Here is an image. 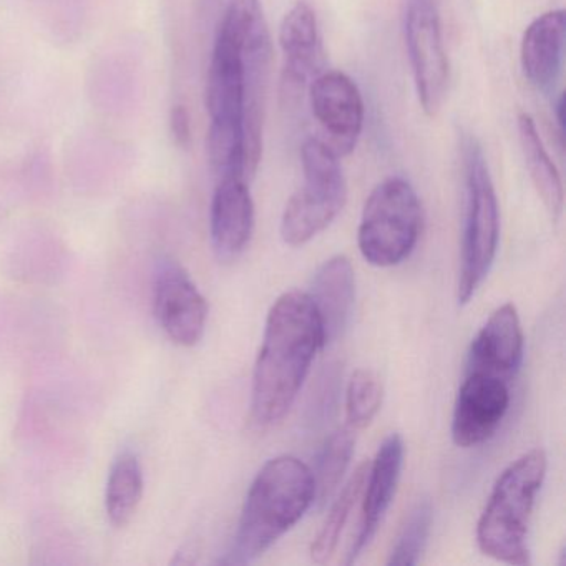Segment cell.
<instances>
[{
    "label": "cell",
    "mask_w": 566,
    "mask_h": 566,
    "mask_svg": "<svg viewBox=\"0 0 566 566\" xmlns=\"http://www.w3.org/2000/svg\"><path fill=\"white\" fill-rule=\"evenodd\" d=\"M263 19L261 0H228L214 38L207 84L211 120L208 158L220 178H251L244 135L247 72L243 44L248 32Z\"/></svg>",
    "instance_id": "obj_1"
},
{
    "label": "cell",
    "mask_w": 566,
    "mask_h": 566,
    "mask_svg": "<svg viewBox=\"0 0 566 566\" xmlns=\"http://www.w3.org/2000/svg\"><path fill=\"white\" fill-rule=\"evenodd\" d=\"M321 347L323 327L310 294L290 291L277 297L268 314L253 374L251 409L260 426L286 416Z\"/></svg>",
    "instance_id": "obj_2"
},
{
    "label": "cell",
    "mask_w": 566,
    "mask_h": 566,
    "mask_svg": "<svg viewBox=\"0 0 566 566\" xmlns=\"http://www.w3.org/2000/svg\"><path fill=\"white\" fill-rule=\"evenodd\" d=\"M316 502L313 470L293 455L268 460L251 483L223 563L247 565L290 532Z\"/></svg>",
    "instance_id": "obj_3"
},
{
    "label": "cell",
    "mask_w": 566,
    "mask_h": 566,
    "mask_svg": "<svg viewBox=\"0 0 566 566\" xmlns=\"http://www.w3.org/2000/svg\"><path fill=\"white\" fill-rule=\"evenodd\" d=\"M546 475V455L533 449L513 460L496 479L476 523V545L483 555L528 565V522Z\"/></svg>",
    "instance_id": "obj_4"
},
{
    "label": "cell",
    "mask_w": 566,
    "mask_h": 566,
    "mask_svg": "<svg viewBox=\"0 0 566 566\" xmlns=\"http://www.w3.org/2000/svg\"><path fill=\"white\" fill-rule=\"evenodd\" d=\"M340 157L323 138H307L301 148L304 185L290 198L281 218V237L303 247L326 230L347 200Z\"/></svg>",
    "instance_id": "obj_5"
},
{
    "label": "cell",
    "mask_w": 566,
    "mask_h": 566,
    "mask_svg": "<svg viewBox=\"0 0 566 566\" xmlns=\"http://www.w3.org/2000/svg\"><path fill=\"white\" fill-rule=\"evenodd\" d=\"M422 227V207L409 181L400 177L380 181L367 198L360 218V254L377 268L397 266L416 248Z\"/></svg>",
    "instance_id": "obj_6"
},
{
    "label": "cell",
    "mask_w": 566,
    "mask_h": 566,
    "mask_svg": "<svg viewBox=\"0 0 566 566\" xmlns=\"http://www.w3.org/2000/svg\"><path fill=\"white\" fill-rule=\"evenodd\" d=\"M467 210L460 256L459 297L467 304L492 270L500 240V208L482 147L465 144Z\"/></svg>",
    "instance_id": "obj_7"
},
{
    "label": "cell",
    "mask_w": 566,
    "mask_h": 566,
    "mask_svg": "<svg viewBox=\"0 0 566 566\" xmlns=\"http://www.w3.org/2000/svg\"><path fill=\"white\" fill-rule=\"evenodd\" d=\"M403 34L420 107L436 117L449 91L450 67L436 0H406Z\"/></svg>",
    "instance_id": "obj_8"
},
{
    "label": "cell",
    "mask_w": 566,
    "mask_h": 566,
    "mask_svg": "<svg viewBox=\"0 0 566 566\" xmlns=\"http://www.w3.org/2000/svg\"><path fill=\"white\" fill-rule=\"evenodd\" d=\"M311 111L326 135L324 142L337 157L350 154L364 128L363 95L349 75L326 72L317 75L310 87Z\"/></svg>",
    "instance_id": "obj_9"
},
{
    "label": "cell",
    "mask_w": 566,
    "mask_h": 566,
    "mask_svg": "<svg viewBox=\"0 0 566 566\" xmlns=\"http://www.w3.org/2000/svg\"><path fill=\"white\" fill-rule=\"evenodd\" d=\"M509 407L506 380L492 374L467 370L453 409V442L463 449L486 442L505 419Z\"/></svg>",
    "instance_id": "obj_10"
},
{
    "label": "cell",
    "mask_w": 566,
    "mask_h": 566,
    "mask_svg": "<svg viewBox=\"0 0 566 566\" xmlns=\"http://www.w3.org/2000/svg\"><path fill=\"white\" fill-rule=\"evenodd\" d=\"M155 316L174 343L191 347L200 343L207 327L208 304L187 271L165 263L155 280Z\"/></svg>",
    "instance_id": "obj_11"
},
{
    "label": "cell",
    "mask_w": 566,
    "mask_h": 566,
    "mask_svg": "<svg viewBox=\"0 0 566 566\" xmlns=\"http://www.w3.org/2000/svg\"><path fill=\"white\" fill-rule=\"evenodd\" d=\"M403 463V442L399 433H390L384 439L377 450L376 459L367 469L366 485H364L363 520L359 532L347 553V565L356 562L364 548L373 542L386 516L387 510L392 505L396 496L397 483Z\"/></svg>",
    "instance_id": "obj_12"
},
{
    "label": "cell",
    "mask_w": 566,
    "mask_h": 566,
    "mask_svg": "<svg viewBox=\"0 0 566 566\" xmlns=\"http://www.w3.org/2000/svg\"><path fill=\"white\" fill-rule=\"evenodd\" d=\"M254 230V203L247 180L220 178L211 201L210 231L214 254L223 263L238 260Z\"/></svg>",
    "instance_id": "obj_13"
},
{
    "label": "cell",
    "mask_w": 566,
    "mask_h": 566,
    "mask_svg": "<svg viewBox=\"0 0 566 566\" xmlns=\"http://www.w3.org/2000/svg\"><path fill=\"white\" fill-rule=\"evenodd\" d=\"M523 347L525 339L516 307L503 304L472 340L467 370L492 374L509 382L522 366Z\"/></svg>",
    "instance_id": "obj_14"
},
{
    "label": "cell",
    "mask_w": 566,
    "mask_h": 566,
    "mask_svg": "<svg viewBox=\"0 0 566 566\" xmlns=\"http://www.w3.org/2000/svg\"><path fill=\"white\" fill-rule=\"evenodd\" d=\"M311 301L323 327L324 346L343 336L356 303V276L344 254L329 258L314 274Z\"/></svg>",
    "instance_id": "obj_15"
},
{
    "label": "cell",
    "mask_w": 566,
    "mask_h": 566,
    "mask_svg": "<svg viewBox=\"0 0 566 566\" xmlns=\"http://www.w3.org/2000/svg\"><path fill=\"white\" fill-rule=\"evenodd\" d=\"M277 39L284 57L283 87L286 95H293L303 91L319 65L321 35L314 9L304 0L296 2L281 21Z\"/></svg>",
    "instance_id": "obj_16"
},
{
    "label": "cell",
    "mask_w": 566,
    "mask_h": 566,
    "mask_svg": "<svg viewBox=\"0 0 566 566\" xmlns=\"http://www.w3.org/2000/svg\"><path fill=\"white\" fill-rule=\"evenodd\" d=\"M566 42V14L563 9L538 15L526 28L520 48L523 74L533 87L549 92L563 67Z\"/></svg>",
    "instance_id": "obj_17"
},
{
    "label": "cell",
    "mask_w": 566,
    "mask_h": 566,
    "mask_svg": "<svg viewBox=\"0 0 566 566\" xmlns=\"http://www.w3.org/2000/svg\"><path fill=\"white\" fill-rule=\"evenodd\" d=\"M518 138L536 193L542 198L549 217L556 221L563 211L562 177L543 145L535 120L528 114H520Z\"/></svg>",
    "instance_id": "obj_18"
},
{
    "label": "cell",
    "mask_w": 566,
    "mask_h": 566,
    "mask_svg": "<svg viewBox=\"0 0 566 566\" xmlns=\"http://www.w3.org/2000/svg\"><path fill=\"white\" fill-rule=\"evenodd\" d=\"M144 496V470L137 455L130 452L120 453L115 459L108 475L105 492V510L112 525H127L137 512Z\"/></svg>",
    "instance_id": "obj_19"
},
{
    "label": "cell",
    "mask_w": 566,
    "mask_h": 566,
    "mask_svg": "<svg viewBox=\"0 0 566 566\" xmlns=\"http://www.w3.org/2000/svg\"><path fill=\"white\" fill-rule=\"evenodd\" d=\"M356 433L353 427L346 426L331 433L317 455L316 470H314V485H316V500L319 505H326L333 496L353 459Z\"/></svg>",
    "instance_id": "obj_20"
},
{
    "label": "cell",
    "mask_w": 566,
    "mask_h": 566,
    "mask_svg": "<svg viewBox=\"0 0 566 566\" xmlns=\"http://www.w3.org/2000/svg\"><path fill=\"white\" fill-rule=\"evenodd\" d=\"M367 469H369V463L367 462L359 465V469L354 472V475L350 476L349 482H347V485L344 486L343 492H340V495L337 496L336 502H334L333 509H331L323 528L317 533L316 539H314L313 546H311L313 562L323 565V563H327L333 558L344 525H346L347 518H349L357 500L363 495L364 485H366Z\"/></svg>",
    "instance_id": "obj_21"
},
{
    "label": "cell",
    "mask_w": 566,
    "mask_h": 566,
    "mask_svg": "<svg viewBox=\"0 0 566 566\" xmlns=\"http://www.w3.org/2000/svg\"><path fill=\"white\" fill-rule=\"evenodd\" d=\"M433 510L429 500H420L410 510L389 553L387 565L413 566L426 552L427 539L432 526Z\"/></svg>",
    "instance_id": "obj_22"
},
{
    "label": "cell",
    "mask_w": 566,
    "mask_h": 566,
    "mask_svg": "<svg viewBox=\"0 0 566 566\" xmlns=\"http://www.w3.org/2000/svg\"><path fill=\"white\" fill-rule=\"evenodd\" d=\"M384 387L379 376L369 369H357L350 376L346 392L347 426L366 429L382 406Z\"/></svg>",
    "instance_id": "obj_23"
},
{
    "label": "cell",
    "mask_w": 566,
    "mask_h": 566,
    "mask_svg": "<svg viewBox=\"0 0 566 566\" xmlns=\"http://www.w3.org/2000/svg\"><path fill=\"white\" fill-rule=\"evenodd\" d=\"M170 130L175 144L178 147L187 148L191 142L190 114L184 105H175L170 114Z\"/></svg>",
    "instance_id": "obj_24"
},
{
    "label": "cell",
    "mask_w": 566,
    "mask_h": 566,
    "mask_svg": "<svg viewBox=\"0 0 566 566\" xmlns=\"http://www.w3.org/2000/svg\"><path fill=\"white\" fill-rule=\"evenodd\" d=\"M221 2H223V0H200L201 14L210 18V15H213L214 12L220 9Z\"/></svg>",
    "instance_id": "obj_25"
},
{
    "label": "cell",
    "mask_w": 566,
    "mask_h": 566,
    "mask_svg": "<svg viewBox=\"0 0 566 566\" xmlns=\"http://www.w3.org/2000/svg\"><path fill=\"white\" fill-rule=\"evenodd\" d=\"M555 111L556 120H558L559 130H562L563 134V127H565V118H563V112H565V98H563V95H559L558 101H556Z\"/></svg>",
    "instance_id": "obj_26"
}]
</instances>
